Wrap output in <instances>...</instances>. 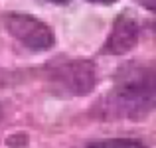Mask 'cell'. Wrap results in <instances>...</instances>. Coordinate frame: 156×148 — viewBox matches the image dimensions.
<instances>
[{
  "label": "cell",
  "mask_w": 156,
  "mask_h": 148,
  "mask_svg": "<svg viewBox=\"0 0 156 148\" xmlns=\"http://www.w3.org/2000/svg\"><path fill=\"white\" fill-rule=\"evenodd\" d=\"M113 103L121 113L136 117L156 105V67L130 65L115 79Z\"/></svg>",
  "instance_id": "obj_1"
},
{
  "label": "cell",
  "mask_w": 156,
  "mask_h": 148,
  "mask_svg": "<svg viewBox=\"0 0 156 148\" xmlns=\"http://www.w3.org/2000/svg\"><path fill=\"white\" fill-rule=\"evenodd\" d=\"M6 30L16 38L22 46L28 49H48L53 46V32L48 24L38 20L32 14H22V12H12L4 18Z\"/></svg>",
  "instance_id": "obj_2"
},
{
  "label": "cell",
  "mask_w": 156,
  "mask_h": 148,
  "mask_svg": "<svg viewBox=\"0 0 156 148\" xmlns=\"http://www.w3.org/2000/svg\"><path fill=\"white\" fill-rule=\"evenodd\" d=\"M138 34H140V28L138 22L130 12H122L115 18L113 28H111V34L107 38L105 46H103V53L109 55H121V53L129 51L134 44L138 42Z\"/></svg>",
  "instance_id": "obj_3"
},
{
  "label": "cell",
  "mask_w": 156,
  "mask_h": 148,
  "mask_svg": "<svg viewBox=\"0 0 156 148\" xmlns=\"http://www.w3.org/2000/svg\"><path fill=\"white\" fill-rule=\"evenodd\" d=\"M55 81L71 95H85L95 87V67L89 61H73L57 69Z\"/></svg>",
  "instance_id": "obj_4"
},
{
  "label": "cell",
  "mask_w": 156,
  "mask_h": 148,
  "mask_svg": "<svg viewBox=\"0 0 156 148\" xmlns=\"http://www.w3.org/2000/svg\"><path fill=\"white\" fill-rule=\"evenodd\" d=\"M87 148H146V146L138 140H133V138H109V140L93 142Z\"/></svg>",
  "instance_id": "obj_5"
},
{
  "label": "cell",
  "mask_w": 156,
  "mask_h": 148,
  "mask_svg": "<svg viewBox=\"0 0 156 148\" xmlns=\"http://www.w3.org/2000/svg\"><path fill=\"white\" fill-rule=\"evenodd\" d=\"M138 4H140L142 8H146V10L150 12H156V0H136Z\"/></svg>",
  "instance_id": "obj_6"
},
{
  "label": "cell",
  "mask_w": 156,
  "mask_h": 148,
  "mask_svg": "<svg viewBox=\"0 0 156 148\" xmlns=\"http://www.w3.org/2000/svg\"><path fill=\"white\" fill-rule=\"evenodd\" d=\"M89 2H95V4H115L119 0H89Z\"/></svg>",
  "instance_id": "obj_7"
},
{
  "label": "cell",
  "mask_w": 156,
  "mask_h": 148,
  "mask_svg": "<svg viewBox=\"0 0 156 148\" xmlns=\"http://www.w3.org/2000/svg\"><path fill=\"white\" fill-rule=\"evenodd\" d=\"M48 2H51V4H69L71 0H48Z\"/></svg>",
  "instance_id": "obj_8"
}]
</instances>
